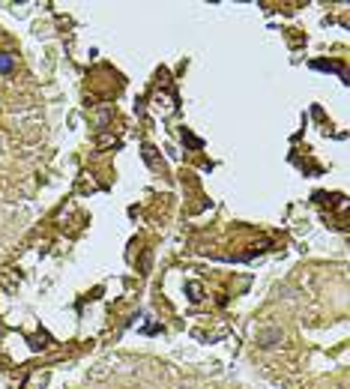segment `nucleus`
Wrapping results in <instances>:
<instances>
[{
    "label": "nucleus",
    "instance_id": "1",
    "mask_svg": "<svg viewBox=\"0 0 350 389\" xmlns=\"http://www.w3.org/2000/svg\"><path fill=\"white\" fill-rule=\"evenodd\" d=\"M309 66H312V69H318V72H333V75H339L342 81H348V72H345L339 63H333V60H312Z\"/></svg>",
    "mask_w": 350,
    "mask_h": 389
},
{
    "label": "nucleus",
    "instance_id": "2",
    "mask_svg": "<svg viewBox=\"0 0 350 389\" xmlns=\"http://www.w3.org/2000/svg\"><path fill=\"white\" fill-rule=\"evenodd\" d=\"M258 342H261L264 348H276V345H282V330H261Z\"/></svg>",
    "mask_w": 350,
    "mask_h": 389
},
{
    "label": "nucleus",
    "instance_id": "3",
    "mask_svg": "<svg viewBox=\"0 0 350 389\" xmlns=\"http://www.w3.org/2000/svg\"><path fill=\"white\" fill-rule=\"evenodd\" d=\"M15 72V54L0 51V75H12Z\"/></svg>",
    "mask_w": 350,
    "mask_h": 389
},
{
    "label": "nucleus",
    "instance_id": "4",
    "mask_svg": "<svg viewBox=\"0 0 350 389\" xmlns=\"http://www.w3.org/2000/svg\"><path fill=\"white\" fill-rule=\"evenodd\" d=\"M189 294H192V300H201V297H198V294H201V291H198V285H189Z\"/></svg>",
    "mask_w": 350,
    "mask_h": 389
}]
</instances>
